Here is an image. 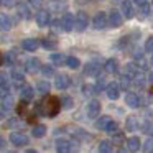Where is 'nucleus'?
<instances>
[{
  "mask_svg": "<svg viewBox=\"0 0 153 153\" xmlns=\"http://www.w3.org/2000/svg\"><path fill=\"white\" fill-rule=\"evenodd\" d=\"M61 110V102L58 97L54 96H48L38 104V112L41 115H46V117H56Z\"/></svg>",
  "mask_w": 153,
  "mask_h": 153,
  "instance_id": "f257e3e1",
  "label": "nucleus"
},
{
  "mask_svg": "<svg viewBox=\"0 0 153 153\" xmlns=\"http://www.w3.org/2000/svg\"><path fill=\"white\" fill-rule=\"evenodd\" d=\"M87 23H89V18L84 12H79V13L74 17V28L77 31H84L87 28Z\"/></svg>",
  "mask_w": 153,
  "mask_h": 153,
  "instance_id": "f03ea898",
  "label": "nucleus"
},
{
  "mask_svg": "<svg viewBox=\"0 0 153 153\" xmlns=\"http://www.w3.org/2000/svg\"><path fill=\"white\" fill-rule=\"evenodd\" d=\"M107 23H109L112 28L122 27V23H123L122 13H120V12H117V10H112V12H110V15H109V18H107Z\"/></svg>",
  "mask_w": 153,
  "mask_h": 153,
  "instance_id": "7ed1b4c3",
  "label": "nucleus"
},
{
  "mask_svg": "<svg viewBox=\"0 0 153 153\" xmlns=\"http://www.w3.org/2000/svg\"><path fill=\"white\" fill-rule=\"evenodd\" d=\"M10 142H12V145H15V146H25V145H28V137L23 135V133H18V132H12L10 133Z\"/></svg>",
  "mask_w": 153,
  "mask_h": 153,
  "instance_id": "20e7f679",
  "label": "nucleus"
},
{
  "mask_svg": "<svg viewBox=\"0 0 153 153\" xmlns=\"http://www.w3.org/2000/svg\"><path fill=\"white\" fill-rule=\"evenodd\" d=\"M92 25L96 30H102V28L107 27V15L104 13V12H97L96 17H94L92 20Z\"/></svg>",
  "mask_w": 153,
  "mask_h": 153,
  "instance_id": "39448f33",
  "label": "nucleus"
},
{
  "mask_svg": "<svg viewBox=\"0 0 153 153\" xmlns=\"http://www.w3.org/2000/svg\"><path fill=\"white\" fill-rule=\"evenodd\" d=\"M105 92H107V97H109L110 100H117L120 96V86L117 82H110V84H107Z\"/></svg>",
  "mask_w": 153,
  "mask_h": 153,
  "instance_id": "423d86ee",
  "label": "nucleus"
},
{
  "mask_svg": "<svg viewBox=\"0 0 153 153\" xmlns=\"http://www.w3.org/2000/svg\"><path fill=\"white\" fill-rule=\"evenodd\" d=\"M100 114V102L99 100H91L87 104V115L89 119H97Z\"/></svg>",
  "mask_w": 153,
  "mask_h": 153,
  "instance_id": "0eeeda50",
  "label": "nucleus"
},
{
  "mask_svg": "<svg viewBox=\"0 0 153 153\" xmlns=\"http://www.w3.org/2000/svg\"><path fill=\"white\" fill-rule=\"evenodd\" d=\"M69 84H71L69 76H66V74H58V76H56V81H54L56 89L64 91V89H68V87H69Z\"/></svg>",
  "mask_w": 153,
  "mask_h": 153,
  "instance_id": "6e6552de",
  "label": "nucleus"
},
{
  "mask_svg": "<svg viewBox=\"0 0 153 153\" xmlns=\"http://www.w3.org/2000/svg\"><path fill=\"white\" fill-rule=\"evenodd\" d=\"M61 25H63L64 31H71L74 30V15L73 13H64L63 20H61Z\"/></svg>",
  "mask_w": 153,
  "mask_h": 153,
  "instance_id": "1a4fd4ad",
  "label": "nucleus"
},
{
  "mask_svg": "<svg viewBox=\"0 0 153 153\" xmlns=\"http://www.w3.org/2000/svg\"><path fill=\"white\" fill-rule=\"evenodd\" d=\"M40 69H41V63H40V59H38V58H31V59L27 61V71L30 74L38 73Z\"/></svg>",
  "mask_w": 153,
  "mask_h": 153,
  "instance_id": "9d476101",
  "label": "nucleus"
},
{
  "mask_svg": "<svg viewBox=\"0 0 153 153\" xmlns=\"http://www.w3.org/2000/svg\"><path fill=\"white\" fill-rule=\"evenodd\" d=\"M122 13L125 15L127 20H130V18H133V7H132V0H123L122 2Z\"/></svg>",
  "mask_w": 153,
  "mask_h": 153,
  "instance_id": "9b49d317",
  "label": "nucleus"
},
{
  "mask_svg": "<svg viewBox=\"0 0 153 153\" xmlns=\"http://www.w3.org/2000/svg\"><path fill=\"white\" fill-rule=\"evenodd\" d=\"M36 23H38V27H46L50 23V13L46 10H40L36 13Z\"/></svg>",
  "mask_w": 153,
  "mask_h": 153,
  "instance_id": "f8f14e48",
  "label": "nucleus"
},
{
  "mask_svg": "<svg viewBox=\"0 0 153 153\" xmlns=\"http://www.w3.org/2000/svg\"><path fill=\"white\" fill-rule=\"evenodd\" d=\"M56 150H58V152H61V153L71 152V150H73V143H71L69 140H66V138H61V140H58V142H56Z\"/></svg>",
  "mask_w": 153,
  "mask_h": 153,
  "instance_id": "ddd939ff",
  "label": "nucleus"
},
{
  "mask_svg": "<svg viewBox=\"0 0 153 153\" xmlns=\"http://www.w3.org/2000/svg\"><path fill=\"white\" fill-rule=\"evenodd\" d=\"M104 69H105L107 74H114L119 71V63H117V59H114V58H110V59L105 61V64H104Z\"/></svg>",
  "mask_w": 153,
  "mask_h": 153,
  "instance_id": "4468645a",
  "label": "nucleus"
},
{
  "mask_svg": "<svg viewBox=\"0 0 153 153\" xmlns=\"http://www.w3.org/2000/svg\"><path fill=\"white\" fill-rule=\"evenodd\" d=\"M38 46H40V43H38V40H35V38L23 40V43H22V48L27 50V51H35V50H38Z\"/></svg>",
  "mask_w": 153,
  "mask_h": 153,
  "instance_id": "2eb2a0df",
  "label": "nucleus"
},
{
  "mask_svg": "<svg viewBox=\"0 0 153 153\" xmlns=\"http://www.w3.org/2000/svg\"><path fill=\"white\" fill-rule=\"evenodd\" d=\"M125 104L128 107H132V109H135V107H138V104H140V99H138V96H137L135 92H128L125 96Z\"/></svg>",
  "mask_w": 153,
  "mask_h": 153,
  "instance_id": "dca6fc26",
  "label": "nucleus"
},
{
  "mask_svg": "<svg viewBox=\"0 0 153 153\" xmlns=\"http://www.w3.org/2000/svg\"><path fill=\"white\" fill-rule=\"evenodd\" d=\"M125 145H127V150H130V152H137V150H140V138L138 137H130L128 140L125 142Z\"/></svg>",
  "mask_w": 153,
  "mask_h": 153,
  "instance_id": "f3484780",
  "label": "nucleus"
},
{
  "mask_svg": "<svg viewBox=\"0 0 153 153\" xmlns=\"http://www.w3.org/2000/svg\"><path fill=\"white\" fill-rule=\"evenodd\" d=\"M20 96H22V99H23L25 102L31 100V99H33V96H35L33 87H31V86H23V87H22V91H20Z\"/></svg>",
  "mask_w": 153,
  "mask_h": 153,
  "instance_id": "a211bd4d",
  "label": "nucleus"
},
{
  "mask_svg": "<svg viewBox=\"0 0 153 153\" xmlns=\"http://www.w3.org/2000/svg\"><path fill=\"white\" fill-rule=\"evenodd\" d=\"M100 71V64H96V63H87L86 64V69H84V73L87 74V76H97Z\"/></svg>",
  "mask_w": 153,
  "mask_h": 153,
  "instance_id": "6ab92c4d",
  "label": "nucleus"
},
{
  "mask_svg": "<svg viewBox=\"0 0 153 153\" xmlns=\"http://www.w3.org/2000/svg\"><path fill=\"white\" fill-rule=\"evenodd\" d=\"M45 133H46V127H45L43 123H38V125H35L33 128H31V135H33L35 138H41V137H45Z\"/></svg>",
  "mask_w": 153,
  "mask_h": 153,
  "instance_id": "aec40b11",
  "label": "nucleus"
},
{
  "mask_svg": "<svg viewBox=\"0 0 153 153\" xmlns=\"http://www.w3.org/2000/svg\"><path fill=\"white\" fill-rule=\"evenodd\" d=\"M10 28H12L10 18H8L5 13H0V30H2V31H8Z\"/></svg>",
  "mask_w": 153,
  "mask_h": 153,
  "instance_id": "412c9836",
  "label": "nucleus"
},
{
  "mask_svg": "<svg viewBox=\"0 0 153 153\" xmlns=\"http://www.w3.org/2000/svg\"><path fill=\"white\" fill-rule=\"evenodd\" d=\"M12 79L15 81V84H22L25 79V74L22 69H18V68H15V69H12Z\"/></svg>",
  "mask_w": 153,
  "mask_h": 153,
  "instance_id": "4be33fe9",
  "label": "nucleus"
},
{
  "mask_svg": "<svg viewBox=\"0 0 153 153\" xmlns=\"http://www.w3.org/2000/svg\"><path fill=\"white\" fill-rule=\"evenodd\" d=\"M2 109L4 110H12L13 109V97H12L10 94L4 96V99H2Z\"/></svg>",
  "mask_w": 153,
  "mask_h": 153,
  "instance_id": "5701e85b",
  "label": "nucleus"
},
{
  "mask_svg": "<svg viewBox=\"0 0 153 153\" xmlns=\"http://www.w3.org/2000/svg\"><path fill=\"white\" fill-rule=\"evenodd\" d=\"M17 8H18V13H20V17H22V18L28 20V18L31 17V15H30V8H28V5H27V4H18V5H17Z\"/></svg>",
  "mask_w": 153,
  "mask_h": 153,
  "instance_id": "b1692460",
  "label": "nucleus"
},
{
  "mask_svg": "<svg viewBox=\"0 0 153 153\" xmlns=\"http://www.w3.org/2000/svg\"><path fill=\"white\" fill-rule=\"evenodd\" d=\"M110 120H112V119H110L109 115L100 117V119L96 122V128H99V130H105V128H107V125L110 123Z\"/></svg>",
  "mask_w": 153,
  "mask_h": 153,
  "instance_id": "393cba45",
  "label": "nucleus"
},
{
  "mask_svg": "<svg viewBox=\"0 0 153 153\" xmlns=\"http://www.w3.org/2000/svg\"><path fill=\"white\" fill-rule=\"evenodd\" d=\"M66 64H68V68H71V69H77V68L81 66V63H79V59L77 58H74V56H68L66 59Z\"/></svg>",
  "mask_w": 153,
  "mask_h": 153,
  "instance_id": "a878e982",
  "label": "nucleus"
},
{
  "mask_svg": "<svg viewBox=\"0 0 153 153\" xmlns=\"http://www.w3.org/2000/svg\"><path fill=\"white\" fill-rule=\"evenodd\" d=\"M36 89H38V92H41V94H48L50 92V82H48V81H38Z\"/></svg>",
  "mask_w": 153,
  "mask_h": 153,
  "instance_id": "bb28decb",
  "label": "nucleus"
},
{
  "mask_svg": "<svg viewBox=\"0 0 153 153\" xmlns=\"http://www.w3.org/2000/svg\"><path fill=\"white\" fill-rule=\"evenodd\" d=\"M99 152H102V153H109V152H112V145H110L109 140H102V142L99 143Z\"/></svg>",
  "mask_w": 153,
  "mask_h": 153,
  "instance_id": "cd10ccee",
  "label": "nucleus"
},
{
  "mask_svg": "<svg viewBox=\"0 0 153 153\" xmlns=\"http://www.w3.org/2000/svg\"><path fill=\"white\" fill-rule=\"evenodd\" d=\"M51 61H53L56 66H61V64L64 63V56H63V54H59V53H53V54H51Z\"/></svg>",
  "mask_w": 153,
  "mask_h": 153,
  "instance_id": "c85d7f7f",
  "label": "nucleus"
},
{
  "mask_svg": "<svg viewBox=\"0 0 153 153\" xmlns=\"http://www.w3.org/2000/svg\"><path fill=\"white\" fill-rule=\"evenodd\" d=\"M61 104H63L64 109H71V107L74 105V100L71 99L69 96H63V99H61Z\"/></svg>",
  "mask_w": 153,
  "mask_h": 153,
  "instance_id": "c756f323",
  "label": "nucleus"
},
{
  "mask_svg": "<svg viewBox=\"0 0 153 153\" xmlns=\"http://www.w3.org/2000/svg\"><path fill=\"white\" fill-rule=\"evenodd\" d=\"M41 45H43V48H46V50H56V41H51V40H43L41 41Z\"/></svg>",
  "mask_w": 153,
  "mask_h": 153,
  "instance_id": "7c9ffc66",
  "label": "nucleus"
},
{
  "mask_svg": "<svg viewBox=\"0 0 153 153\" xmlns=\"http://www.w3.org/2000/svg\"><path fill=\"white\" fill-rule=\"evenodd\" d=\"M135 74H137V68H135V64H127L125 76H128V77H133Z\"/></svg>",
  "mask_w": 153,
  "mask_h": 153,
  "instance_id": "2f4dec72",
  "label": "nucleus"
},
{
  "mask_svg": "<svg viewBox=\"0 0 153 153\" xmlns=\"http://www.w3.org/2000/svg\"><path fill=\"white\" fill-rule=\"evenodd\" d=\"M135 127H137L135 117H128V119H127V130H128V132H133Z\"/></svg>",
  "mask_w": 153,
  "mask_h": 153,
  "instance_id": "473e14b6",
  "label": "nucleus"
},
{
  "mask_svg": "<svg viewBox=\"0 0 153 153\" xmlns=\"http://www.w3.org/2000/svg\"><path fill=\"white\" fill-rule=\"evenodd\" d=\"M0 89L8 91V79H7L5 74H0Z\"/></svg>",
  "mask_w": 153,
  "mask_h": 153,
  "instance_id": "72a5a7b5",
  "label": "nucleus"
},
{
  "mask_svg": "<svg viewBox=\"0 0 153 153\" xmlns=\"http://www.w3.org/2000/svg\"><path fill=\"white\" fill-rule=\"evenodd\" d=\"M96 87H94V86H91V84H87V86H84L82 87V92L84 94H86V96H92V94H96Z\"/></svg>",
  "mask_w": 153,
  "mask_h": 153,
  "instance_id": "f704fd0d",
  "label": "nucleus"
},
{
  "mask_svg": "<svg viewBox=\"0 0 153 153\" xmlns=\"http://www.w3.org/2000/svg\"><path fill=\"white\" fill-rule=\"evenodd\" d=\"M143 152H153V138H146L143 143Z\"/></svg>",
  "mask_w": 153,
  "mask_h": 153,
  "instance_id": "c9c22d12",
  "label": "nucleus"
},
{
  "mask_svg": "<svg viewBox=\"0 0 153 153\" xmlns=\"http://www.w3.org/2000/svg\"><path fill=\"white\" fill-rule=\"evenodd\" d=\"M4 61H5L7 64H13V63H15V54H13V51H8L7 56L4 58Z\"/></svg>",
  "mask_w": 153,
  "mask_h": 153,
  "instance_id": "e433bc0d",
  "label": "nucleus"
},
{
  "mask_svg": "<svg viewBox=\"0 0 153 153\" xmlns=\"http://www.w3.org/2000/svg\"><path fill=\"white\" fill-rule=\"evenodd\" d=\"M41 71H43V74H45V76H48V77L53 76V74H54L53 66H43V68H41Z\"/></svg>",
  "mask_w": 153,
  "mask_h": 153,
  "instance_id": "4c0bfd02",
  "label": "nucleus"
},
{
  "mask_svg": "<svg viewBox=\"0 0 153 153\" xmlns=\"http://www.w3.org/2000/svg\"><path fill=\"white\" fill-rule=\"evenodd\" d=\"M145 50L148 51V53H152V51H153V36H150L148 40H146V43H145Z\"/></svg>",
  "mask_w": 153,
  "mask_h": 153,
  "instance_id": "58836bf2",
  "label": "nucleus"
},
{
  "mask_svg": "<svg viewBox=\"0 0 153 153\" xmlns=\"http://www.w3.org/2000/svg\"><path fill=\"white\" fill-rule=\"evenodd\" d=\"M28 4H30L33 8H41V5H43V0H28Z\"/></svg>",
  "mask_w": 153,
  "mask_h": 153,
  "instance_id": "ea45409f",
  "label": "nucleus"
},
{
  "mask_svg": "<svg viewBox=\"0 0 153 153\" xmlns=\"http://www.w3.org/2000/svg\"><path fill=\"white\" fill-rule=\"evenodd\" d=\"M0 4H4V7H15V4H17V0H0Z\"/></svg>",
  "mask_w": 153,
  "mask_h": 153,
  "instance_id": "a19ab883",
  "label": "nucleus"
},
{
  "mask_svg": "<svg viewBox=\"0 0 153 153\" xmlns=\"http://www.w3.org/2000/svg\"><path fill=\"white\" fill-rule=\"evenodd\" d=\"M128 79H130L128 76H123L122 77V87H125V89H127V86H128Z\"/></svg>",
  "mask_w": 153,
  "mask_h": 153,
  "instance_id": "79ce46f5",
  "label": "nucleus"
},
{
  "mask_svg": "<svg viewBox=\"0 0 153 153\" xmlns=\"http://www.w3.org/2000/svg\"><path fill=\"white\" fill-rule=\"evenodd\" d=\"M140 7H142V13H143V15H146V13H148V7H146V4L140 5Z\"/></svg>",
  "mask_w": 153,
  "mask_h": 153,
  "instance_id": "37998d69",
  "label": "nucleus"
},
{
  "mask_svg": "<svg viewBox=\"0 0 153 153\" xmlns=\"http://www.w3.org/2000/svg\"><path fill=\"white\" fill-rule=\"evenodd\" d=\"M4 148H5V138L0 137V150H4Z\"/></svg>",
  "mask_w": 153,
  "mask_h": 153,
  "instance_id": "c03bdc74",
  "label": "nucleus"
},
{
  "mask_svg": "<svg viewBox=\"0 0 153 153\" xmlns=\"http://www.w3.org/2000/svg\"><path fill=\"white\" fill-rule=\"evenodd\" d=\"M137 5H143V4H146V0H133Z\"/></svg>",
  "mask_w": 153,
  "mask_h": 153,
  "instance_id": "a18cd8bd",
  "label": "nucleus"
},
{
  "mask_svg": "<svg viewBox=\"0 0 153 153\" xmlns=\"http://www.w3.org/2000/svg\"><path fill=\"white\" fill-rule=\"evenodd\" d=\"M148 81L153 84V73H150V74H148Z\"/></svg>",
  "mask_w": 153,
  "mask_h": 153,
  "instance_id": "49530a36",
  "label": "nucleus"
},
{
  "mask_svg": "<svg viewBox=\"0 0 153 153\" xmlns=\"http://www.w3.org/2000/svg\"><path fill=\"white\" fill-rule=\"evenodd\" d=\"M87 2H91V0H77V4H87Z\"/></svg>",
  "mask_w": 153,
  "mask_h": 153,
  "instance_id": "de8ad7c7",
  "label": "nucleus"
},
{
  "mask_svg": "<svg viewBox=\"0 0 153 153\" xmlns=\"http://www.w3.org/2000/svg\"><path fill=\"white\" fill-rule=\"evenodd\" d=\"M2 64H4V54L0 53V66H2Z\"/></svg>",
  "mask_w": 153,
  "mask_h": 153,
  "instance_id": "09e8293b",
  "label": "nucleus"
},
{
  "mask_svg": "<svg viewBox=\"0 0 153 153\" xmlns=\"http://www.w3.org/2000/svg\"><path fill=\"white\" fill-rule=\"evenodd\" d=\"M152 66H153V56H152Z\"/></svg>",
  "mask_w": 153,
  "mask_h": 153,
  "instance_id": "8fccbe9b",
  "label": "nucleus"
},
{
  "mask_svg": "<svg viewBox=\"0 0 153 153\" xmlns=\"http://www.w3.org/2000/svg\"><path fill=\"white\" fill-rule=\"evenodd\" d=\"M0 119H2V114H0Z\"/></svg>",
  "mask_w": 153,
  "mask_h": 153,
  "instance_id": "3c124183",
  "label": "nucleus"
}]
</instances>
